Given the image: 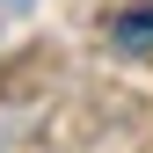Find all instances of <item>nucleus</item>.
<instances>
[{
    "instance_id": "f257e3e1",
    "label": "nucleus",
    "mask_w": 153,
    "mask_h": 153,
    "mask_svg": "<svg viewBox=\"0 0 153 153\" xmlns=\"http://www.w3.org/2000/svg\"><path fill=\"white\" fill-rule=\"evenodd\" d=\"M109 44H117V51H153V7L109 15Z\"/></svg>"
}]
</instances>
